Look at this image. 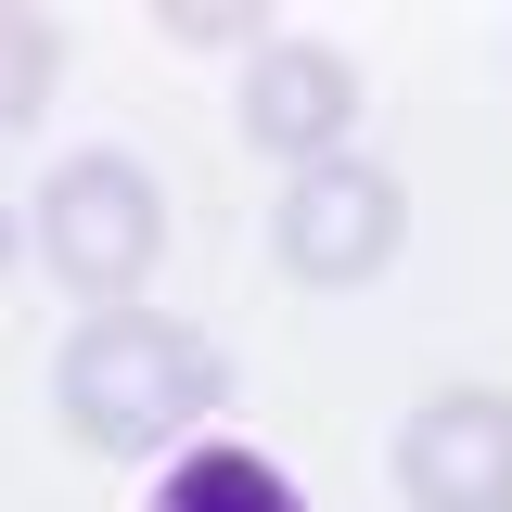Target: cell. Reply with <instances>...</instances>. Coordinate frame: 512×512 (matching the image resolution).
Here are the masks:
<instances>
[{"instance_id": "cell-1", "label": "cell", "mask_w": 512, "mask_h": 512, "mask_svg": "<svg viewBox=\"0 0 512 512\" xmlns=\"http://www.w3.org/2000/svg\"><path fill=\"white\" fill-rule=\"evenodd\" d=\"M52 410H64L77 448L154 461V448H192L231 410V372H218L205 333H180V320H154V308H90L64 333V359H52Z\"/></svg>"}, {"instance_id": "cell-2", "label": "cell", "mask_w": 512, "mask_h": 512, "mask_svg": "<svg viewBox=\"0 0 512 512\" xmlns=\"http://www.w3.org/2000/svg\"><path fill=\"white\" fill-rule=\"evenodd\" d=\"M39 256H52V282H77L90 308H116L128 282H154V256H167V192H154V167L64 154L52 192H39Z\"/></svg>"}, {"instance_id": "cell-3", "label": "cell", "mask_w": 512, "mask_h": 512, "mask_svg": "<svg viewBox=\"0 0 512 512\" xmlns=\"http://www.w3.org/2000/svg\"><path fill=\"white\" fill-rule=\"evenodd\" d=\"M397 231H410V192H397V167H372V154H320V167H295L282 180V205H269V244H282V269L295 282H372L384 256H397Z\"/></svg>"}, {"instance_id": "cell-4", "label": "cell", "mask_w": 512, "mask_h": 512, "mask_svg": "<svg viewBox=\"0 0 512 512\" xmlns=\"http://www.w3.org/2000/svg\"><path fill=\"white\" fill-rule=\"evenodd\" d=\"M397 500L410 512H512V397L500 384H436L397 423Z\"/></svg>"}, {"instance_id": "cell-5", "label": "cell", "mask_w": 512, "mask_h": 512, "mask_svg": "<svg viewBox=\"0 0 512 512\" xmlns=\"http://www.w3.org/2000/svg\"><path fill=\"white\" fill-rule=\"evenodd\" d=\"M346 128H359V64L333 39H269L244 64V141L256 154L320 167V154H346Z\"/></svg>"}, {"instance_id": "cell-6", "label": "cell", "mask_w": 512, "mask_h": 512, "mask_svg": "<svg viewBox=\"0 0 512 512\" xmlns=\"http://www.w3.org/2000/svg\"><path fill=\"white\" fill-rule=\"evenodd\" d=\"M154 512H308V500H295L282 461H256V448H231V436H192L180 461H167Z\"/></svg>"}, {"instance_id": "cell-7", "label": "cell", "mask_w": 512, "mask_h": 512, "mask_svg": "<svg viewBox=\"0 0 512 512\" xmlns=\"http://www.w3.org/2000/svg\"><path fill=\"white\" fill-rule=\"evenodd\" d=\"M52 77H64V26H39V13H0V116L26 128L39 103H52Z\"/></svg>"}, {"instance_id": "cell-8", "label": "cell", "mask_w": 512, "mask_h": 512, "mask_svg": "<svg viewBox=\"0 0 512 512\" xmlns=\"http://www.w3.org/2000/svg\"><path fill=\"white\" fill-rule=\"evenodd\" d=\"M167 39H192V52H231L244 39V52H269L256 39V0H167Z\"/></svg>"}, {"instance_id": "cell-9", "label": "cell", "mask_w": 512, "mask_h": 512, "mask_svg": "<svg viewBox=\"0 0 512 512\" xmlns=\"http://www.w3.org/2000/svg\"><path fill=\"white\" fill-rule=\"evenodd\" d=\"M0 269H13V218H0Z\"/></svg>"}, {"instance_id": "cell-10", "label": "cell", "mask_w": 512, "mask_h": 512, "mask_svg": "<svg viewBox=\"0 0 512 512\" xmlns=\"http://www.w3.org/2000/svg\"><path fill=\"white\" fill-rule=\"evenodd\" d=\"M0 128H13V116H0Z\"/></svg>"}]
</instances>
